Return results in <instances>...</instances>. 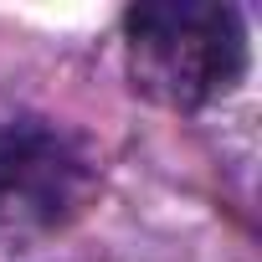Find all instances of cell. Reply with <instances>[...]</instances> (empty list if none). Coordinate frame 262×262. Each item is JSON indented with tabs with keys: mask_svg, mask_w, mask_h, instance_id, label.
Segmentation results:
<instances>
[{
	"mask_svg": "<svg viewBox=\"0 0 262 262\" xmlns=\"http://www.w3.org/2000/svg\"><path fill=\"white\" fill-rule=\"evenodd\" d=\"M128 77L175 113L221 103L247 72V21L221 0H144L123 16Z\"/></svg>",
	"mask_w": 262,
	"mask_h": 262,
	"instance_id": "obj_1",
	"label": "cell"
},
{
	"mask_svg": "<svg viewBox=\"0 0 262 262\" xmlns=\"http://www.w3.org/2000/svg\"><path fill=\"white\" fill-rule=\"evenodd\" d=\"M93 165L62 128L21 118L0 123V252H31L67 231L93 201Z\"/></svg>",
	"mask_w": 262,
	"mask_h": 262,
	"instance_id": "obj_2",
	"label": "cell"
}]
</instances>
